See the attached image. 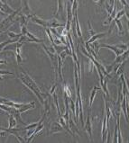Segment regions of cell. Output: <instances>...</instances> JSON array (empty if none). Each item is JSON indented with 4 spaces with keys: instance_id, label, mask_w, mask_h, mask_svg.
Listing matches in <instances>:
<instances>
[{
    "instance_id": "cell-1",
    "label": "cell",
    "mask_w": 129,
    "mask_h": 143,
    "mask_svg": "<svg viewBox=\"0 0 129 143\" xmlns=\"http://www.w3.org/2000/svg\"><path fill=\"white\" fill-rule=\"evenodd\" d=\"M21 71H22L23 74H24V77H22V76H21V81H22V82L24 83V84L25 85V86H27V87L29 88L30 90H32V91H33V93H34L35 95H37V97L39 98L41 104H42V105H43V102H44V100H43V98H42V96L43 94L42 93L40 87L37 86V84L34 82V81H33V79L31 77H30V75L27 73V72L24 71V69H21Z\"/></svg>"
},
{
    "instance_id": "cell-2",
    "label": "cell",
    "mask_w": 129,
    "mask_h": 143,
    "mask_svg": "<svg viewBox=\"0 0 129 143\" xmlns=\"http://www.w3.org/2000/svg\"><path fill=\"white\" fill-rule=\"evenodd\" d=\"M19 11H20V9L16 10V11L12 12V14L9 15V16H7L6 19H4V20H3L2 22H0V30L6 29L7 27L11 26L12 24H13L14 23H15V20H14V17H15V15H17V14L19 13Z\"/></svg>"
},
{
    "instance_id": "cell-3",
    "label": "cell",
    "mask_w": 129,
    "mask_h": 143,
    "mask_svg": "<svg viewBox=\"0 0 129 143\" xmlns=\"http://www.w3.org/2000/svg\"><path fill=\"white\" fill-rule=\"evenodd\" d=\"M30 18H31V20L33 21V23L39 24V25L43 26V27H45V28L49 27V21L42 20V19L39 18L38 16H35V15H30Z\"/></svg>"
},
{
    "instance_id": "cell-4",
    "label": "cell",
    "mask_w": 129,
    "mask_h": 143,
    "mask_svg": "<svg viewBox=\"0 0 129 143\" xmlns=\"http://www.w3.org/2000/svg\"><path fill=\"white\" fill-rule=\"evenodd\" d=\"M89 115H90V114H89H89H88V117H87V121H86L85 129H86V130H87V133L89 134L90 141H92V139H91V137H92V124H91L90 116Z\"/></svg>"
},
{
    "instance_id": "cell-5",
    "label": "cell",
    "mask_w": 129,
    "mask_h": 143,
    "mask_svg": "<svg viewBox=\"0 0 129 143\" xmlns=\"http://www.w3.org/2000/svg\"><path fill=\"white\" fill-rule=\"evenodd\" d=\"M98 47H99V48H107V49H109V50H113V52L116 53V56L120 55V54H122L124 52H125V50H120V49H118L116 46H114V45H107V44H102V45H99Z\"/></svg>"
},
{
    "instance_id": "cell-6",
    "label": "cell",
    "mask_w": 129,
    "mask_h": 143,
    "mask_svg": "<svg viewBox=\"0 0 129 143\" xmlns=\"http://www.w3.org/2000/svg\"><path fill=\"white\" fill-rule=\"evenodd\" d=\"M98 90H101V86H98V85L96 83L94 88H93V90L91 91L90 97H89V108H91V106H92L93 101H94V98H95V96H96V94Z\"/></svg>"
},
{
    "instance_id": "cell-7",
    "label": "cell",
    "mask_w": 129,
    "mask_h": 143,
    "mask_svg": "<svg viewBox=\"0 0 129 143\" xmlns=\"http://www.w3.org/2000/svg\"><path fill=\"white\" fill-rule=\"evenodd\" d=\"M127 95H124V98L122 99V104H121V107H122V110H123V113L125 114V117L126 121H128V117H127V105H126V99H127Z\"/></svg>"
},
{
    "instance_id": "cell-8",
    "label": "cell",
    "mask_w": 129,
    "mask_h": 143,
    "mask_svg": "<svg viewBox=\"0 0 129 143\" xmlns=\"http://www.w3.org/2000/svg\"><path fill=\"white\" fill-rule=\"evenodd\" d=\"M63 130V127L61 124L58 122H53L51 126V133H56V132H61Z\"/></svg>"
},
{
    "instance_id": "cell-9",
    "label": "cell",
    "mask_w": 129,
    "mask_h": 143,
    "mask_svg": "<svg viewBox=\"0 0 129 143\" xmlns=\"http://www.w3.org/2000/svg\"><path fill=\"white\" fill-rule=\"evenodd\" d=\"M8 121H9V126H8V129H13L16 126L17 124V121L15 118V116L12 114H9V116H8Z\"/></svg>"
},
{
    "instance_id": "cell-10",
    "label": "cell",
    "mask_w": 129,
    "mask_h": 143,
    "mask_svg": "<svg viewBox=\"0 0 129 143\" xmlns=\"http://www.w3.org/2000/svg\"><path fill=\"white\" fill-rule=\"evenodd\" d=\"M106 34H107V33H98V34H94V35H92V36H90V39H89V40H88V42H86V43H88V44L92 43L93 42H95V40H98V39L101 38V37L105 36Z\"/></svg>"
},
{
    "instance_id": "cell-11",
    "label": "cell",
    "mask_w": 129,
    "mask_h": 143,
    "mask_svg": "<svg viewBox=\"0 0 129 143\" xmlns=\"http://www.w3.org/2000/svg\"><path fill=\"white\" fill-rule=\"evenodd\" d=\"M25 35L28 37V38L32 39V40H33V42H43V40H42V39H38L36 36H34L33 34H32V33H29V32H27Z\"/></svg>"
},
{
    "instance_id": "cell-12",
    "label": "cell",
    "mask_w": 129,
    "mask_h": 143,
    "mask_svg": "<svg viewBox=\"0 0 129 143\" xmlns=\"http://www.w3.org/2000/svg\"><path fill=\"white\" fill-rule=\"evenodd\" d=\"M114 23L116 24L118 27V31H119V34H124V31H123V25H122L121 22L119 21V19H114Z\"/></svg>"
},
{
    "instance_id": "cell-13",
    "label": "cell",
    "mask_w": 129,
    "mask_h": 143,
    "mask_svg": "<svg viewBox=\"0 0 129 143\" xmlns=\"http://www.w3.org/2000/svg\"><path fill=\"white\" fill-rule=\"evenodd\" d=\"M6 33H7L8 36H9L11 39H19L21 36H22L21 33L20 34H17V33H13V32H9V31L6 32Z\"/></svg>"
},
{
    "instance_id": "cell-14",
    "label": "cell",
    "mask_w": 129,
    "mask_h": 143,
    "mask_svg": "<svg viewBox=\"0 0 129 143\" xmlns=\"http://www.w3.org/2000/svg\"><path fill=\"white\" fill-rule=\"evenodd\" d=\"M64 91H65V95H66L67 96H68L69 99H70V98H72L71 90H70V88L68 86H64Z\"/></svg>"
},
{
    "instance_id": "cell-15",
    "label": "cell",
    "mask_w": 129,
    "mask_h": 143,
    "mask_svg": "<svg viewBox=\"0 0 129 143\" xmlns=\"http://www.w3.org/2000/svg\"><path fill=\"white\" fill-rule=\"evenodd\" d=\"M125 14V9H122V10H120L119 12H118L117 14H116V16H115V18L114 19H119L120 17H122Z\"/></svg>"
},
{
    "instance_id": "cell-16",
    "label": "cell",
    "mask_w": 129,
    "mask_h": 143,
    "mask_svg": "<svg viewBox=\"0 0 129 143\" xmlns=\"http://www.w3.org/2000/svg\"><path fill=\"white\" fill-rule=\"evenodd\" d=\"M0 75H13V72H9V71H5V70H0Z\"/></svg>"
},
{
    "instance_id": "cell-17",
    "label": "cell",
    "mask_w": 129,
    "mask_h": 143,
    "mask_svg": "<svg viewBox=\"0 0 129 143\" xmlns=\"http://www.w3.org/2000/svg\"><path fill=\"white\" fill-rule=\"evenodd\" d=\"M56 87H57V83H56V84H54V85H53V86H52V89H51V90H50V95H52V94H53V93H54V91H55Z\"/></svg>"
},
{
    "instance_id": "cell-18",
    "label": "cell",
    "mask_w": 129,
    "mask_h": 143,
    "mask_svg": "<svg viewBox=\"0 0 129 143\" xmlns=\"http://www.w3.org/2000/svg\"><path fill=\"white\" fill-rule=\"evenodd\" d=\"M16 60H17V63H18V64H20V63L22 62V58H21L20 54L16 53Z\"/></svg>"
},
{
    "instance_id": "cell-19",
    "label": "cell",
    "mask_w": 129,
    "mask_h": 143,
    "mask_svg": "<svg viewBox=\"0 0 129 143\" xmlns=\"http://www.w3.org/2000/svg\"><path fill=\"white\" fill-rule=\"evenodd\" d=\"M120 2L122 3V5H123L125 7H126V6H128V5H127V2L125 1V0H120Z\"/></svg>"
},
{
    "instance_id": "cell-20",
    "label": "cell",
    "mask_w": 129,
    "mask_h": 143,
    "mask_svg": "<svg viewBox=\"0 0 129 143\" xmlns=\"http://www.w3.org/2000/svg\"><path fill=\"white\" fill-rule=\"evenodd\" d=\"M104 1H105V0H98V6H102V4H103Z\"/></svg>"
},
{
    "instance_id": "cell-21",
    "label": "cell",
    "mask_w": 129,
    "mask_h": 143,
    "mask_svg": "<svg viewBox=\"0 0 129 143\" xmlns=\"http://www.w3.org/2000/svg\"><path fill=\"white\" fill-rule=\"evenodd\" d=\"M6 60H2V59H0V64H6Z\"/></svg>"
},
{
    "instance_id": "cell-22",
    "label": "cell",
    "mask_w": 129,
    "mask_h": 143,
    "mask_svg": "<svg viewBox=\"0 0 129 143\" xmlns=\"http://www.w3.org/2000/svg\"><path fill=\"white\" fill-rule=\"evenodd\" d=\"M1 2L3 3V4L5 5V6H6V2H5V0H1Z\"/></svg>"
}]
</instances>
